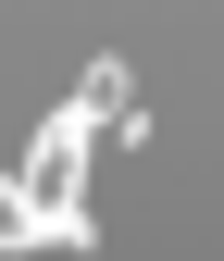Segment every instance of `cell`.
Instances as JSON below:
<instances>
[{
	"mask_svg": "<svg viewBox=\"0 0 224 261\" xmlns=\"http://www.w3.org/2000/svg\"><path fill=\"white\" fill-rule=\"evenodd\" d=\"M87 124H100V112H62L50 124V137H38V162H25V199H38V224H50V249H75L87 237Z\"/></svg>",
	"mask_w": 224,
	"mask_h": 261,
	"instance_id": "1",
	"label": "cell"
},
{
	"mask_svg": "<svg viewBox=\"0 0 224 261\" xmlns=\"http://www.w3.org/2000/svg\"><path fill=\"white\" fill-rule=\"evenodd\" d=\"M0 249H50V224H38V199H25L13 174H0Z\"/></svg>",
	"mask_w": 224,
	"mask_h": 261,
	"instance_id": "2",
	"label": "cell"
}]
</instances>
